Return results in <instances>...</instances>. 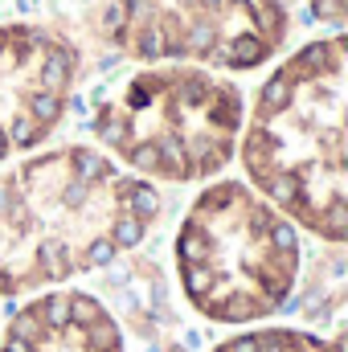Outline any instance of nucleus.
I'll use <instances>...</instances> for the list:
<instances>
[{"mask_svg": "<svg viewBox=\"0 0 348 352\" xmlns=\"http://www.w3.org/2000/svg\"><path fill=\"white\" fill-rule=\"evenodd\" d=\"M160 217L152 180L70 144L0 173V295H29L115 263Z\"/></svg>", "mask_w": 348, "mask_h": 352, "instance_id": "obj_1", "label": "nucleus"}, {"mask_svg": "<svg viewBox=\"0 0 348 352\" xmlns=\"http://www.w3.org/2000/svg\"><path fill=\"white\" fill-rule=\"evenodd\" d=\"M345 74L348 50L340 33L307 41L262 82L238 135L250 188L324 242H345L348 230Z\"/></svg>", "mask_w": 348, "mask_h": 352, "instance_id": "obj_2", "label": "nucleus"}, {"mask_svg": "<svg viewBox=\"0 0 348 352\" xmlns=\"http://www.w3.org/2000/svg\"><path fill=\"white\" fill-rule=\"evenodd\" d=\"M242 90L197 66H144L94 102V135L140 180L197 184L238 152Z\"/></svg>", "mask_w": 348, "mask_h": 352, "instance_id": "obj_3", "label": "nucleus"}, {"mask_svg": "<svg viewBox=\"0 0 348 352\" xmlns=\"http://www.w3.org/2000/svg\"><path fill=\"white\" fill-rule=\"evenodd\" d=\"M173 254L184 299L213 324L266 320L299 283L295 226L242 180L197 192Z\"/></svg>", "mask_w": 348, "mask_h": 352, "instance_id": "obj_4", "label": "nucleus"}, {"mask_svg": "<svg viewBox=\"0 0 348 352\" xmlns=\"http://www.w3.org/2000/svg\"><path fill=\"white\" fill-rule=\"evenodd\" d=\"M283 0H111L102 37L131 62L259 70L287 41Z\"/></svg>", "mask_w": 348, "mask_h": 352, "instance_id": "obj_5", "label": "nucleus"}, {"mask_svg": "<svg viewBox=\"0 0 348 352\" xmlns=\"http://www.w3.org/2000/svg\"><path fill=\"white\" fill-rule=\"evenodd\" d=\"M78 50L45 25H0V164L37 152L62 123Z\"/></svg>", "mask_w": 348, "mask_h": 352, "instance_id": "obj_6", "label": "nucleus"}, {"mask_svg": "<svg viewBox=\"0 0 348 352\" xmlns=\"http://www.w3.org/2000/svg\"><path fill=\"white\" fill-rule=\"evenodd\" d=\"M0 352H123V336L94 295L50 291L8 320Z\"/></svg>", "mask_w": 348, "mask_h": 352, "instance_id": "obj_7", "label": "nucleus"}, {"mask_svg": "<svg viewBox=\"0 0 348 352\" xmlns=\"http://www.w3.org/2000/svg\"><path fill=\"white\" fill-rule=\"evenodd\" d=\"M213 352H345L340 340H324L299 328H259V332H242L234 340H221Z\"/></svg>", "mask_w": 348, "mask_h": 352, "instance_id": "obj_8", "label": "nucleus"}, {"mask_svg": "<svg viewBox=\"0 0 348 352\" xmlns=\"http://www.w3.org/2000/svg\"><path fill=\"white\" fill-rule=\"evenodd\" d=\"M307 8H312V16L316 21H324V25H345L348 16V0H307Z\"/></svg>", "mask_w": 348, "mask_h": 352, "instance_id": "obj_9", "label": "nucleus"}]
</instances>
